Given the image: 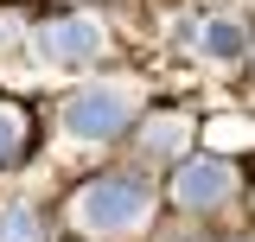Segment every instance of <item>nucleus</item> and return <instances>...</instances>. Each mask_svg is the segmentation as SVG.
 <instances>
[{"mask_svg": "<svg viewBox=\"0 0 255 242\" xmlns=\"http://www.w3.org/2000/svg\"><path fill=\"white\" fill-rule=\"evenodd\" d=\"M172 191H179V204L185 211H211V204H223L230 191H236V172H230V159H185L179 166V179H172Z\"/></svg>", "mask_w": 255, "mask_h": 242, "instance_id": "nucleus-3", "label": "nucleus"}, {"mask_svg": "<svg viewBox=\"0 0 255 242\" xmlns=\"http://www.w3.org/2000/svg\"><path fill=\"white\" fill-rule=\"evenodd\" d=\"M38 51L51 64H90L102 51V26L96 19H51V26L38 32Z\"/></svg>", "mask_w": 255, "mask_h": 242, "instance_id": "nucleus-4", "label": "nucleus"}, {"mask_svg": "<svg viewBox=\"0 0 255 242\" xmlns=\"http://www.w3.org/2000/svg\"><path fill=\"white\" fill-rule=\"evenodd\" d=\"M140 217H147V191L134 179H102V185H90L77 198V223L90 236H128Z\"/></svg>", "mask_w": 255, "mask_h": 242, "instance_id": "nucleus-1", "label": "nucleus"}, {"mask_svg": "<svg viewBox=\"0 0 255 242\" xmlns=\"http://www.w3.org/2000/svg\"><path fill=\"white\" fill-rule=\"evenodd\" d=\"M185 134H191V127H185L179 115H159L153 127H147V147H153V153H179V147H185Z\"/></svg>", "mask_w": 255, "mask_h": 242, "instance_id": "nucleus-7", "label": "nucleus"}, {"mask_svg": "<svg viewBox=\"0 0 255 242\" xmlns=\"http://www.w3.org/2000/svg\"><path fill=\"white\" fill-rule=\"evenodd\" d=\"M0 242H38V217L26 204H6L0 211Z\"/></svg>", "mask_w": 255, "mask_h": 242, "instance_id": "nucleus-6", "label": "nucleus"}, {"mask_svg": "<svg viewBox=\"0 0 255 242\" xmlns=\"http://www.w3.org/2000/svg\"><path fill=\"white\" fill-rule=\"evenodd\" d=\"M13 147H26V109L19 102H0V159Z\"/></svg>", "mask_w": 255, "mask_h": 242, "instance_id": "nucleus-8", "label": "nucleus"}, {"mask_svg": "<svg viewBox=\"0 0 255 242\" xmlns=\"http://www.w3.org/2000/svg\"><path fill=\"white\" fill-rule=\"evenodd\" d=\"M198 45H204L211 58H236V51H243V26H236V19H211V26L198 32Z\"/></svg>", "mask_w": 255, "mask_h": 242, "instance_id": "nucleus-5", "label": "nucleus"}, {"mask_svg": "<svg viewBox=\"0 0 255 242\" xmlns=\"http://www.w3.org/2000/svg\"><path fill=\"white\" fill-rule=\"evenodd\" d=\"M134 115V90L128 83H102V90H83L64 102V127L77 134V140H115Z\"/></svg>", "mask_w": 255, "mask_h": 242, "instance_id": "nucleus-2", "label": "nucleus"}]
</instances>
